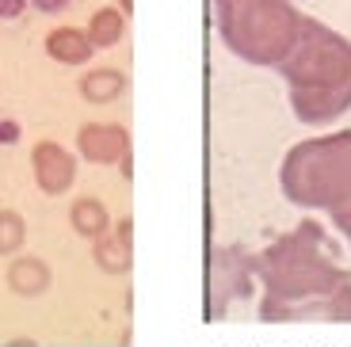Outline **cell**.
I'll return each instance as SVG.
<instances>
[{
  "label": "cell",
  "mask_w": 351,
  "mask_h": 347,
  "mask_svg": "<svg viewBox=\"0 0 351 347\" xmlns=\"http://www.w3.org/2000/svg\"><path fill=\"white\" fill-rule=\"evenodd\" d=\"M263 283L260 321H351V271L317 222H302L252 256Z\"/></svg>",
  "instance_id": "1"
},
{
  "label": "cell",
  "mask_w": 351,
  "mask_h": 347,
  "mask_svg": "<svg viewBox=\"0 0 351 347\" xmlns=\"http://www.w3.org/2000/svg\"><path fill=\"white\" fill-rule=\"evenodd\" d=\"M290 111L306 126H328L351 111V38L313 16H302V35L279 65Z\"/></svg>",
  "instance_id": "2"
},
{
  "label": "cell",
  "mask_w": 351,
  "mask_h": 347,
  "mask_svg": "<svg viewBox=\"0 0 351 347\" xmlns=\"http://www.w3.org/2000/svg\"><path fill=\"white\" fill-rule=\"evenodd\" d=\"M287 202L302 210H340L351 202V130L321 134L290 145L279 165Z\"/></svg>",
  "instance_id": "3"
},
{
  "label": "cell",
  "mask_w": 351,
  "mask_h": 347,
  "mask_svg": "<svg viewBox=\"0 0 351 347\" xmlns=\"http://www.w3.org/2000/svg\"><path fill=\"white\" fill-rule=\"evenodd\" d=\"M226 50L248 65L279 69L302 35V12L290 0H214Z\"/></svg>",
  "instance_id": "4"
},
{
  "label": "cell",
  "mask_w": 351,
  "mask_h": 347,
  "mask_svg": "<svg viewBox=\"0 0 351 347\" xmlns=\"http://www.w3.org/2000/svg\"><path fill=\"white\" fill-rule=\"evenodd\" d=\"M248 283H252V260L241 256L237 248H218L210 256V305L206 317H221L229 298H248Z\"/></svg>",
  "instance_id": "5"
},
{
  "label": "cell",
  "mask_w": 351,
  "mask_h": 347,
  "mask_svg": "<svg viewBox=\"0 0 351 347\" xmlns=\"http://www.w3.org/2000/svg\"><path fill=\"white\" fill-rule=\"evenodd\" d=\"M31 172H35L38 191L46 195H65L77 180V160L69 149H62L58 141H38L31 149Z\"/></svg>",
  "instance_id": "6"
},
{
  "label": "cell",
  "mask_w": 351,
  "mask_h": 347,
  "mask_svg": "<svg viewBox=\"0 0 351 347\" xmlns=\"http://www.w3.org/2000/svg\"><path fill=\"white\" fill-rule=\"evenodd\" d=\"M77 153L92 165H123L130 156V134L119 122H88L77 134Z\"/></svg>",
  "instance_id": "7"
},
{
  "label": "cell",
  "mask_w": 351,
  "mask_h": 347,
  "mask_svg": "<svg viewBox=\"0 0 351 347\" xmlns=\"http://www.w3.org/2000/svg\"><path fill=\"white\" fill-rule=\"evenodd\" d=\"M130 248H134V222H130V217H123V222L114 226V233H104L99 241H92L96 267L107 271V275H126L130 263H134Z\"/></svg>",
  "instance_id": "8"
},
{
  "label": "cell",
  "mask_w": 351,
  "mask_h": 347,
  "mask_svg": "<svg viewBox=\"0 0 351 347\" xmlns=\"http://www.w3.org/2000/svg\"><path fill=\"white\" fill-rule=\"evenodd\" d=\"M4 278H8L12 294H19V298H38V294H46L50 283H53L46 260H38V256H16V260L8 263V275Z\"/></svg>",
  "instance_id": "9"
},
{
  "label": "cell",
  "mask_w": 351,
  "mask_h": 347,
  "mask_svg": "<svg viewBox=\"0 0 351 347\" xmlns=\"http://www.w3.org/2000/svg\"><path fill=\"white\" fill-rule=\"evenodd\" d=\"M46 53L53 61H62V65H84L96 53V46L88 43V35L77 31V27H53L46 35Z\"/></svg>",
  "instance_id": "10"
},
{
  "label": "cell",
  "mask_w": 351,
  "mask_h": 347,
  "mask_svg": "<svg viewBox=\"0 0 351 347\" xmlns=\"http://www.w3.org/2000/svg\"><path fill=\"white\" fill-rule=\"evenodd\" d=\"M69 222H73V229H77L80 237H88V241H99L104 233H111V214H107V206L99 199H92V195H84V199L73 202Z\"/></svg>",
  "instance_id": "11"
},
{
  "label": "cell",
  "mask_w": 351,
  "mask_h": 347,
  "mask_svg": "<svg viewBox=\"0 0 351 347\" xmlns=\"http://www.w3.org/2000/svg\"><path fill=\"white\" fill-rule=\"evenodd\" d=\"M126 92V77L119 69H92L80 77V96L88 104H111Z\"/></svg>",
  "instance_id": "12"
},
{
  "label": "cell",
  "mask_w": 351,
  "mask_h": 347,
  "mask_svg": "<svg viewBox=\"0 0 351 347\" xmlns=\"http://www.w3.org/2000/svg\"><path fill=\"white\" fill-rule=\"evenodd\" d=\"M126 31V19L119 8H99L96 16H92V23H88V43L96 46V50H107V46H114L119 38H123Z\"/></svg>",
  "instance_id": "13"
},
{
  "label": "cell",
  "mask_w": 351,
  "mask_h": 347,
  "mask_svg": "<svg viewBox=\"0 0 351 347\" xmlns=\"http://www.w3.org/2000/svg\"><path fill=\"white\" fill-rule=\"evenodd\" d=\"M27 241V222L16 210H0V256H16Z\"/></svg>",
  "instance_id": "14"
},
{
  "label": "cell",
  "mask_w": 351,
  "mask_h": 347,
  "mask_svg": "<svg viewBox=\"0 0 351 347\" xmlns=\"http://www.w3.org/2000/svg\"><path fill=\"white\" fill-rule=\"evenodd\" d=\"M332 226H336V233L351 244V202H348V206H340V210H332Z\"/></svg>",
  "instance_id": "15"
},
{
  "label": "cell",
  "mask_w": 351,
  "mask_h": 347,
  "mask_svg": "<svg viewBox=\"0 0 351 347\" xmlns=\"http://www.w3.org/2000/svg\"><path fill=\"white\" fill-rule=\"evenodd\" d=\"M27 8V0H0V19H19Z\"/></svg>",
  "instance_id": "16"
},
{
  "label": "cell",
  "mask_w": 351,
  "mask_h": 347,
  "mask_svg": "<svg viewBox=\"0 0 351 347\" xmlns=\"http://www.w3.org/2000/svg\"><path fill=\"white\" fill-rule=\"evenodd\" d=\"M38 12H46V16H58V12H65L73 4V0H31Z\"/></svg>",
  "instance_id": "17"
},
{
  "label": "cell",
  "mask_w": 351,
  "mask_h": 347,
  "mask_svg": "<svg viewBox=\"0 0 351 347\" xmlns=\"http://www.w3.org/2000/svg\"><path fill=\"white\" fill-rule=\"evenodd\" d=\"M16 141H19V126L12 119H4L0 122V145H16Z\"/></svg>",
  "instance_id": "18"
},
{
  "label": "cell",
  "mask_w": 351,
  "mask_h": 347,
  "mask_svg": "<svg viewBox=\"0 0 351 347\" xmlns=\"http://www.w3.org/2000/svg\"><path fill=\"white\" fill-rule=\"evenodd\" d=\"M134 8V0H123V12H130Z\"/></svg>",
  "instance_id": "19"
}]
</instances>
